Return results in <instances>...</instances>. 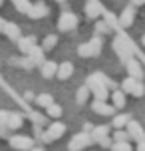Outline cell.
Masks as SVG:
<instances>
[{
    "instance_id": "obj_27",
    "label": "cell",
    "mask_w": 145,
    "mask_h": 151,
    "mask_svg": "<svg viewBox=\"0 0 145 151\" xmlns=\"http://www.w3.org/2000/svg\"><path fill=\"white\" fill-rule=\"evenodd\" d=\"M109 149L111 151H133L129 141H113V143L109 145Z\"/></svg>"
},
{
    "instance_id": "obj_36",
    "label": "cell",
    "mask_w": 145,
    "mask_h": 151,
    "mask_svg": "<svg viewBox=\"0 0 145 151\" xmlns=\"http://www.w3.org/2000/svg\"><path fill=\"white\" fill-rule=\"evenodd\" d=\"M92 129H93V125H92V123H84V131H85V133H90Z\"/></svg>"
},
{
    "instance_id": "obj_35",
    "label": "cell",
    "mask_w": 145,
    "mask_h": 151,
    "mask_svg": "<svg viewBox=\"0 0 145 151\" xmlns=\"http://www.w3.org/2000/svg\"><path fill=\"white\" fill-rule=\"evenodd\" d=\"M145 0H131V6H143Z\"/></svg>"
},
{
    "instance_id": "obj_12",
    "label": "cell",
    "mask_w": 145,
    "mask_h": 151,
    "mask_svg": "<svg viewBox=\"0 0 145 151\" xmlns=\"http://www.w3.org/2000/svg\"><path fill=\"white\" fill-rule=\"evenodd\" d=\"M133 20H135V6L125 8V10L121 12V16H119V24H121L123 28H127V26L133 24Z\"/></svg>"
},
{
    "instance_id": "obj_41",
    "label": "cell",
    "mask_w": 145,
    "mask_h": 151,
    "mask_svg": "<svg viewBox=\"0 0 145 151\" xmlns=\"http://www.w3.org/2000/svg\"><path fill=\"white\" fill-rule=\"evenodd\" d=\"M141 44H143V48H145V34H143V38H141Z\"/></svg>"
},
{
    "instance_id": "obj_37",
    "label": "cell",
    "mask_w": 145,
    "mask_h": 151,
    "mask_svg": "<svg viewBox=\"0 0 145 151\" xmlns=\"http://www.w3.org/2000/svg\"><path fill=\"white\" fill-rule=\"evenodd\" d=\"M137 151H145V141H139L137 143Z\"/></svg>"
},
{
    "instance_id": "obj_38",
    "label": "cell",
    "mask_w": 145,
    "mask_h": 151,
    "mask_svg": "<svg viewBox=\"0 0 145 151\" xmlns=\"http://www.w3.org/2000/svg\"><path fill=\"white\" fill-rule=\"evenodd\" d=\"M24 98H26V99H34V93H32V91H26Z\"/></svg>"
},
{
    "instance_id": "obj_3",
    "label": "cell",
    "mask_w": 145,
    "mask_h": 151,
    "mask_svg": "<svg viewBox=\"0 0 145 151\" xmlns=\"http://www.w3.org/2000/svg\"><path fill=\"white\" fill-rule=\"evenodd\" d=\"M113 50L119 54V58L125 62L127 58H131V54H133V46H131V42L125 36H117V38H115V42H113Z\"/></svg>"
},
{
    "instance_id": "obj_23",
    "label": "cell",
    "mask_w": 145,
    "mask_h": 151,
    "mask_svg": "<svg viewBox=\"0 0 145 151\" xmlns=\"http://www.w3.org/2000/svg\"><path fill=\"white\" fill-rule=\"evenodd\" d=\"M34 101H36V106H40V107H48L50 104H54V98L50 93H40V96L34 98Z\"/></svg>"
},
{
    "instance_id": "obj_5",
    "label": "cell",
    "mask_w": 145,
    "mask_h": 151,
    "mask_svg": "<svg viewBox=\"0 0 145 151\" xmlns=\"http://www.w3.org/2000/svg\"><path fill=\"white\" fill-rule=\"evenodd\" d=\"M90 143H92V135L84 131V133H78V135H74L72 139H70L68 149L70 151H82V149H85Z\"/></svg>"
},
{
    "instance_id": "obj_26",
    "label": "cell",
    "mask_w": 145,
    "mask_h": 151,
    "mask_svg": "<svg viewBox=\"0 0 145 151\" xmlns=\"http://www.w3.org/2000/svg\"><path fill=\"white\" fill-rule=\"evenodd\" d=\"M127 121H129V117L125 115V113H121V115H115L113 119H111V125H113L115 129H121L127 125Z\"/></svg>"
},
{
    "instance_id": "obj_1",
    "label": "cell",
    "mask_w": 145,
    "mask_h": 151,
    "mask_svg": "<svg viewBox=\"0 0 145 151\" xmlns=\"http://www.w3.org/2000/svg\"><path fill=\"white\" fill-rule=\"evenodd\" d=\"M64 133H66V125H64L62 121H54L52 125H50V127H48L40 137H42V141L52 143V141H58V139H60Z\"/></svg>"
},
{
    "instance_id": "obj_43",
    "label": "cell",
    "mask_w": 145,
    "mask_h": 151,
    "mask_svg": "<svg viewBox=\"0 0 145 151\" xmlns=\"http://www.w3.org/2000/svg\"><path fill=\"white\" fill-rule=\"evenodd\" d=\"M2 2H4V0H0V6H2Z\"/></svg>"
},
{
    "instance_id": "obj_16",
    "label": "cell",
    "mask_w": 145,
    "mask_h": 151,
    "mask_svg": "<svg viewBox=\"0 0 145 151\" xmlns=\"http://www.w3.org/2000/svg\"><path fill=\"white\" fill-rule=\"evenodd\" d=\"M92 107H93V111L99 113V115H113V109H115L113 106H107L106 101H98V99L92 104Z\"/></svg>"
},
{
    "instance_id": "obj_28",
    "label": "cell",
    "mask_w": 145,
    "mask_h": 151,
    "mask_svg": "<svg viewBox=\"0 0 145 151\" xmlns=\"http://www.w3.org/2000/svg\"><path fill=\"white\" fill-rule=\"evenodd\" d=\"M46 109H48V115H50V117H54V119H58V117L62 115V107L58 106V104H50Z\"/></svg>"
},
{
    "instance_id": "obj_34",
    "label": "cell",
    "mask_w": 145,
    "mask_h": 151,
    "mask_svg": "<svg viewBox=\"0 0 145 151\" xmlns=\"http://www.w3.org/2000/svg\"><path fill=\"white\" fill-rule=\"evenodd\" d=\"M32 117H34V123H36V125H40V123H44V117H42V115H38V113H34Z\"/></svg>"
},
{
    "instance_id": "obj_22",
    "label": "cell",
    "mask_w": 145,
    "mask_h": 151,
    "mask_svg": "<svg viewBox=\"0 0 145 151\" xmlns=\"http://www.w3.org/2000/svg\"><path fill=\"white\" fill-rule=\"evenodd\" d=\"M90 93H92V91H90V88H88V86H82V88L78 90V93H76V101H78V106H84L85 101L90 99Z\"/></svg>"
},
{
    "instance_id": "obj_8",
    "label": "cell",
    "mask_w": 145,
    "mask_h": 151,
    "mask_svg": "<svg viewBox=\"0 0 145 151\" xmlns=\"http://www.w3.org/2000/svg\"><path fill=\"white\" fill-rule=\"evenodd\" d=\"M125 68H127L129 78H135V80H141V78H143V68H141L139 60H135V58H127V60H125Z\"/></svg>"
},
{
    "instance_id": "obj_30",
    "label": "cell",
    "mask_w": 145,
    "mask_h": 151,
    "mask_svg": "<svg viewBox=\"0 0 145 151\" xmlns=\"http://www.w3.org/2000/svg\"><path fill=\"white\" fill-rule=\"evenodd\" d=\"M111 141H129V135L123 129H115V133L111 135Z\"/></svg>"
},
{
    "instance_id": "obj_42",
    "label": "cell",
    "mask_w": 145,
    "mask_h": 151,
    "mask_svg": "<svg viewBox=\"0 0 145 151\" xmlns=\"http://www.w3.org/2000/svg\"><path fill=\"white\" fill-rule=\"evenodd\" d=\"M56 2H66V0H56Z\"/></svg>"
},
{
    "instance_id": "obj_6",
    "label": "cell",
    "mask_w": 145,
    "mask_h": 151,
    "mask_svg": "<svg viewBox=\"0 0 145 151\" xmlns=\"http://www.w3.org/2000/svg\"><path fill=\"white\" fill-rule=\"evenodd\" d=\"M10 147H14L16 151H28L34 147V139L28 135H12L10 137Z\"/></svg>"
},
{
    "instance_id": "obj_7",
    "label": "cell",
    "mask_w": 145,
    "mask_h": 151,
    "mask_svg": "<svg viewBox=\"0 0 145 151\" xmlns=\"http://www.w3.org/2000/svg\"><path fill=\"white\" fill-rule=\"evenodd\" d=\"M58 26H60V30L68 32V30H74L78 26V18L76 14H72V12H64L60 16V20H58Z\"/></svg>"
},
{
    "instance_id": "obj_40",
    "label": "cell",
    "mask_w": 145,
    "mask_h": 151,
    "mask_svg": "<svg viewBox=\"0 0 145 151\" xmlns=\"http://www.w3.org/2000/svg\"><path fill=\"white\" fill-rule=\"evenodd\" d=\"M2 28H4V20L0 18V32H2Z\"/></svg>"
},
{
    "instance_id": "obj_33",
    "label": "cell",
    "mask_w": 145,
    "mask_h": 151,
    "mask_svg": "<svg viewBox=\"0 0 145 151\" xmlns=\"http://www.w3.org/2000/svg\"><path fill=\"white\" fill-rule=\"evenodd\" d=\"M8 113H10V111H4V109H0V127H6Z\"/></svg>"
},
{
    "instance_id": "obj_10",
    "label": "cell",
    "mask_w": 145,
    "mask_h": 151,
    "mask_svg": "<svg viewBox=\"0 0 145 151\" xmlns=\"http://www.w3.org/2000/svg\"><path fill=\"white\" fill-rule=\"evenodd\" d=\"M26 14L30 16V18H34V20H38V18H44V16L48 14V6L44 4V2L30 4V8H28V12H26Z\"/></svg>"
},
{
    "instance_id": "obj_11",
    "label": "cell",
    "mask_w": 145,
    "mask_h": 151,
    "mask_svg": "<svg viewBox=\"0 0 145 151\" xmlns=\"http://www.w3.org/2000/svg\"><path fill=\"white\" fill-rule=\"evenodd\" d=\"M26 56H28V60H30L34 66H42V62L46 60V58H44V50L38 48V46H32L30 52L26 54Z\"/></svg>"
},
{
    "instance_id": "obj_31",
    "label": "cell",
    "mask_w": 145,
    "mask_h": 151,
    "mask_svg": "<svg viewBox=\"0 0 145 151\" xmlns=\"http://www.w3.org/2000/svg\"><path fill=\"white\" fill-rule=\"evenodd\" d=\"M95 32H98V34H107V32H109V26H107L106 22H98L95 24Z\"/></svg>"
},
{
    "instance_id": "obj_18",
    "label": "cell",
    "mask_w": 145,
    "mask_h": 151,
    "mask_svg": "<svg viewBox=\"0 0 145 151\" xmlns=\"http://www.w3.org/2000/svg\"><path fill=\"white\" fill-rule=\"evenodd\" d=\"M40 70H42V76L44 78H54L56 76V70H58V64L56 62H50V60H44L42 66H40Z\"/></svg>"
},
{
    "instance_id": "obj_17",
    "label": "cell",
    "mask_w": 145,
    "mask_h": 151,
    "mask_svg": "<svg viewBox=\"0 0 145 151\" xmlns=\"http://www.w3.org/2000/svg\"><path fill=\"white\" fill-rule=\"evenodd\" d=\"M2 32H4L10 40H18V38H20V28H18V24H14V22H4Z\"/></svg>"
},
{
    "instance_id": "obj_2",
    "label": "cell",
    "mask_w": 145,
    "mask_h": 151,
    "mask_svg": "<svg viewBox=\"0 0 145 151\" xmlns=\"http://www.w3.org/2000/svg\"><path fill=\"white\" fill-rule=\"evenodd\" d=\"M99 52H101V40H99L98 36L92 38L88 44H82L78 48V54H80L82 58H93V56H98Z\"/></svg>"
},
{
    "instance_id": "obj_20",
    "label": "cell",
    "mask_w": 145,
    "mask_h": 151,
    "mask_svg": "<svg viewBox=\"0 0 145 151\" xmlns=\"http://www.w3.org/2000/svg\"><path fill=\"white\" fill-rule=\"evenodd\" d=\"M32 46H36V38L34 36H26V38H18V48L22 54H28Z\"/></svg>"
},
{
    "instance_id": "obj_9",
    "label": "cell",
    "mask_w": 145,
    "mask_h": 151,
    "mask_svg": "<svg viewBox=\"0 0 145 151\" xmlns=\"http://www.w3.org/2000/svg\"><path fill=\"white\" fill-rule=\"evenodd\" d=\"M127 135H129V139H135V141H145V133H143V129H141V125H139L137 121H127Z\"/></svg>"
},
{
    "instance_id": "obj_4",
    "label": "cell",
    "mask_w": 145,
    "mask_h": 151,
    "mask_svg": "<svg viewBox=\"0 0 145 151\" xmlns=\"http://www.w3.org/2000/svg\"><path fill=\"white\" fill-rule=\"evenodd\" d=\"M121 88H123V93H133L135 98H141L145 93V88L141 83V80H135V78H127L121 83Z\"/></svg>"
},
{
    "instance_id": "obj_19",
    "label": "cell",
    "mask_w": 145,
    "mask_h": 151,
    "mask_svg": "<svg viewBox=\"0 0 145 151\" xmlns=\"http://www.w3.org/2000/svg\"><path fill=\"white\" fill-rule=\"evenodd\" d=\"M72 74H74V66H72L70 62H64V64H60V66H58V70H56V76H58L60 80H68Z\"/></svg>"
},
{
    "instance_id": "obj_39",
    "label": "cell",
    "mask_w": 145,
    "mask_h": 151,
    "mask_svg": "<svg viewBox=\"0 0 145 151\" xmlns=\"http://www.w3.org/2000/svg\"><path fill=\"white\" fill-rule=\"evenodd\" d=\"M28 151H44L42 147H32V149H28Z\"/></svg>"
},
{
    "instance_id": "obj_13",
    "label": "cell",
    "mask_w": 145,
    "mask_h": 151,
    "mask_svg": "<svg viewBox=\"0 0 145 151\" xmlns=\"http://www.w3.org/2000/svg\"><path fill=\"white\" fill-rule=\"evenodd\" d=\"M90 88V91L93 93V98L98 99V101H106L107 99V90H106V83H95V86H88Z\"/></svg>"
},
{
    "instance_id": "obj_21",
    "label": "cell",
    "mask_w": 145,
    "mask_h": 151,
    "mask_svg": "<svg viewBox=\"0 0 145 151\" xmlns=\"http://www.w3.org/2000/svg\"><path fill=\"white\" fill-rule=\"evenodd\" d=\"M90 135H92V141H98L101 137L109 135V127H107V125H98V127H93L92 131H90Z\"/></svg>"
},
{
    "instance_id": "obj_32",
    "label": "cell",
    "mask_w": 145,
    "mask_h": 151,
    "mask_svg": "<svg viewBox=\"0 0 145 151\" xmlns=\"http://www.w3.org/2000/svg\"><path fill=\"white\" fill-rule=\"evenodd\" d=\"M95 143H99L101 147H109V145L113 143V141H111V137H109V135H106V137H101V139H98Z\"/></svg>"
},
{
    "instance_id": "obj_29",
    "label": "cell",
    "mask_w": 145,
    "mask_h": 151,
    "mask_svg": "<svg viewBox=\"0 0 145 151\" xmlns=\"http://www.w3.org/2000/svg\"><path fill=\"white\" fill-rule=\"evenodd\" d=\"M14 2V8L18 10V12H28V8H30V0H12Z\"/></svg>"
},
{
    "instance_id": "obj_25",
    "label": "cell",
    "mask_w": 145,
    "mask_h": 151,
    "mask_svg": "<svg viewBox=\"0 0 145 151\" xmlns=\"http://www.w3.org/2000/svg\"><path fill=\"white\" fill-rule=\"evenodd\" d=\"M111 101H113V107H123L125 106V93L119 90H115L111 93Z\"/></svg>"
},
{
    "instance_id": "obj_15",
    "label": "cell",
    "mask_w": 145,
    "mask_h": 151,
    "mask_svg": "<svg viewBox=\"0 0 145 151\" xmlns=\"http://www.w3.org/2000/svg\"><path fill=\"white\" fill-rule=\"evenodd\" d=\"M85 16L88 18H98L99 14H101V4H99L98 0H90L88 4H85Z\"/></svg>"
},
{
    "instance_id": "obj_24",
    "label": "cell",
    "mask_w": 145,
    "mask_h": 151,
    "mask_svg": "<svg viewBox=\"0 0 145 151\" xmlns=\"http://www.w3.org/2000/svg\"><path fill=\"white\" fill-rule=\"evenodd\" d=\"M56 44H58V36H56V34H50V36L44 38L42 50H44V52H48V50H54V48H56Z\"/></svg>"
},
{
    "instance_id": "obj_14",
    "label": "cell",
    "mask_w": 145,
    "mask_h": 151,
    "mask_svg": "<svg viewBox=\"0 0 145 151\" xmlns=\"http://www.w3.org/2000/svg\"><path fill=\"white\" fill-rule=\"evenodd\" d=\"M22 123H24V115L22 113H8L6 129H20Z\"/></svg>"
}]
</instances>
